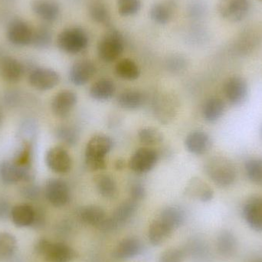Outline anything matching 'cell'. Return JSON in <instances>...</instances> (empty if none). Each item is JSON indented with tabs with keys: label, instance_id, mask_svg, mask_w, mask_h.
<instances>
[{
	"label": "cell",
	"instance_id": "cell-1",
	"mask_svg": "<svg viewBox=\"0 0 262 262\" xmlns=\"http://www.w3.org/2000/svg\"><path fill=\"white\" fill-rule=\"evenodd\" d=\"M113 147V140L108 136L98 134L88 142L85 149V164L91 171L105 169V157Z\"/></svg>",
	"mask_w": 262,
	"mask_h": 262
},
{
	"label": "cell",
	"instance_id": "cell-2",
	"mask_svg": "<svg viewBox=\"0 0 262 262\" xmlns=\"http://www.w3.org/2000/svg\"><path fill=\"white\" fill-rule=\"evenodd\" d=\"M205 171L209 178L219 187L232 186L236 180V169L233 163L223 157H213L205 164Z\"/></svg>",
	"mask_w": 262,
	"mask_h": 262
},
{
	"label": "cell",
	"instance_id": "cell-3",
	"mask_svg": "<svg viewBox=\"0 0 262 262\" xmlns=\"http://www.w3.org/2000/svg\"><path fill=\"white\" fill-rule=\"evenodd\" d=\"M35 252L46 262H72L78 256L76 251L66 243H54L46 238L36 242Z\"/></svg>",
	"mask_w": 262,
	"mask_h": 262
},
{
	"label": "cell",
	"instance_id": "cell-4",
	"mask_svg": "<svg viewBox=\"0 0 262 262\" xmlns=\"http://www.w3.org/2000/svg\"><path fill=\"white\" fill-rule=\"evenodd\" d=\"M89 45V36L84 29L73 27L64 29L57 38V46L63 52L78 54L84 51Z\"/></svg>",
	"mask_w": 262,
	"mask_h": 262
},
{
	"label": "cell",
	"instance_id": "cell-5",
	"mask_svg": "<svg viewBox=\"0 0 262 262\" xmlns=\"http://www.w3.org/2000/svg\"><path fill=\"white\" fill-rule=\"evenodd\" d=\"M122 35L117 30H111L100 40L98 45V56L104 62H113L124 52Z\"/></svg>",
	"mask_w": 262,
	"mask_h": 262
},
{
	"label": "cell",
	"instance_id": "cell-6",
	"mask_svg": "<svg viewBox=\"0 0 262 262\" xmlns=\"http://www.w3.org/2000/svg\"><path fill=\"white\" fill-rule=\"evenodd\" d=\"M34 178L32 168L24 167L12 161H4L0 164V180L6 185L20 182H30Z\"/></svg>",
	"mask_w": 262,
	"mask_h": 262
},
{
	"label": "cell",
	"instance_id": "cell-7",
	"mask_svg": "<svg viewBox=\"0 0 262 262\" xmlns=\"http://www.w3.org/2000/svg\"><path fill=\"white\" fill-rule=\"evenodd\" d=\"M45 195L48 201L56 208L66 206L70 200L69 185L60 179L48 180L45 188Z\"/></svg>",
	"mask_w": 262,
	"mask_h": 262
},
{
	"label": "cell",
	"instance_id": "cell-8",
	"mask_svg": "<svg viewBox=\"0 0 262 262\" xmlns=\"http://www.w3.org/2000/svg\"><path fill=\"white\" fill-rule=\"evenodd\" d=\"M136 210L137 202L132 200L124 202L115 209L112 216L107 217L99 229L105 232L115 230L119 226H123L129 221L135 213Z\"/></svg>",
	"mask_w": 262,
	"mask_h": 262
},
{
	"label": "cell",
	"instance_id": "cell-9",
	"mask_svg": "<svg viewBox=\"0 0 262 262\" xmlns=\"http://www.w3.org/2000/svg\"><path fill=\"white\" fill-rule=\"evenodd\" d=\"M29 82L36 90L49 91L59 84L60 75L49 68H36L29 74Z\"/></svg>",
	"mask_w": 262,
	"mask_h": 262
},
{
	"label": "cell",
	"instance_id": "cell-10",
	"mask_svg": "<svg viewBox=\"0 0 262 262\" xmlns=\"http://www.w3.org/2000/svg\"><path fill=\"white\" fill-rule=\"evenodd\" d=\"M48 167L58 174H66L72 169V160L68 151L62 146H57L48 150L46 156Z\"/></svg>",
	"mask_w": 262,
	"mask_h": 262
},
{
	"label": "cell",
	"instance_id": "cell-11",
	"mask_svg": "<svg viewBox=\"0 0 262 262\" xmlns=\"http://www.w3.org/2000/svg\"><path fill=\"white\" fill-rule=\"evenodd\" d=\"M33 29L24 20L15 18L12 20L8 26V39L15 46H29L32 44Z\"/></svg>",
	"mask_w": 262,
	"mask_h": 262
},
{
	"label": "cell",
	"instance_id": "cell-12",
	"mask_svg": "<svg viewBox=\"0 0 262 262\" xmlns=\"http://www.w3.org/2000/svg\"><path fill=\"white\" fill-rule=\"evenodd\" d=\"M218 10L220 15L228 21H241L249 10V0H220Z\"/></svg>",
	"mask_w": 262,
	"mask_h": 262
},
{
	"label": "cell",
	"instance_id": "cell-13",
	"mask_svg": "<svg viewBox=\"0 0 262 262\" xmlns=\"http://www.w3.org/2000/svg\"><path fill=\"white\" fill-rule=\"evenodd\" d=\"M159 156L154 149L142 147L137 149L130 158L129 166L137 173H146L154 169Z\"/></svg>",
	"mask_w": 262,
	"mask_h": 262
},
{
	"label": "cell",
	"instance_id": "cell-14",
	"mask_svg": "<svg viewBox=\"0 0 262 262\" xmlns=\"http://www.w3.org/2000/svg\"><path fill=\"white\" fill-rule=\"evenodd\" d=\"M225 96L230 104L239 105L246 101L249 93V87L244 78L239 76L229 78L223 87Z\"/></svg>",
	"mask_w": 262,
	"mask_h": 262
},
{
	"label": "cell",
	"instance_id": "cell-15",
	"mask_svg": "<svg viewBox=\"0 0 262 262\" xmlns=\"http://www.w3.org/2000/svg\"><path fill=\"white\" fill-rule=\"evenodd\" d=\"M78 97L72 91L64 90L58 92L52 101V113L57 118H66L72 113L76 105Z\"/></svg>",
	"mask_w": 262,
	"mask_h": 262
},
{
	"label": "cell",
	"instance_id": "cell-16",
	"mask_svg": "<svg viewBox=\"0 0 262 262\" xmlns=\"http://www.w3.org/2000/svg\"><path fill=\"white\" fill-rule=\"evenodd\" d=\"M243 215L248 226L257 232H262V198L249 199L244 207Z\"/></svg>",
	"mask_w": 262,
	"mask_h": 262
},
{
	"label": "cell",
	"instance_id": "cell-17",
	"mask_svg": "<svg viewBox=\"0 0 262 262\" xmlns=\"http://www.w3.org/2000/svg\"><path fill=\"white\" fill-rule=\"evenodd\" d=\"M143 251L142 242L135 237H128L121 240L114 249L113 257L117 260L131 259L141 255Z\"/></svg>",
	"mask_w": 262,
	"mask_h": 262
},
{
	"label": "cell",
	"instance_id": "cell-18",
	"mask_svg": "<svg viewBox=\"0 0 262 262\" xmlns=\"http://www.w3.org/2000/svg\"><path fill=\"white\" fill-rule=\"evenodd\" d=\"M96 72V68L89 60H81L73 64L69 74V79L77 86L87 84Z\"/></svg>",
	"mask_w": 262,
	"mask_h": 262
},
{
	"label": "cell",
	"instance_id": "cell-19",
	"mask_svg": "<svg viewBox=\"0 0 262 262\" xmlns=\"http://www.w3.org/2000/svg\"><path fill=\"white\" fill-rule=\"evenodd\" d=\"M185 146L191 154L194 155H203L210 149L212 140L209 134L204 131H192L186 137Z\"/></svg>",
	"mask_w": 262,
	"mask_h": 262
},
{
	"label": "cell",
	"instance_id": "cell-20",
	"mask_svg": "<svg viewBox=\"0 0 262 262\" xmlns=\"http://www.w3.org/2000/svg\"><path fill=\"white\" fill-rule=\"evenodd\" d=\"M24 67L18 60L12 57L0 58V76L9 83H17L23 78Z\"/></svg>",
	"mask_w": 262,
	"mask_h": 262
},
{
	"label": "cell",
	"instance_id": "cell-21",
	"mask_svg": "<svg viewBox=\"0 0 262 262\" xmlns=\"http://www.w3.org/2000/svg\"><path fill=\"white\" fill-rule=\"evenodd\" d=\"M32 9L37 16L46 23L55 21L59 16V6L55 0H34Z\"/></svg>",
	"mask_w": 262,
	"mask_h": 262
},
{
	"label": "cell",
	"instance_id": "cell-22",
	"mask_svg": "<svg viewBox=\"0 0 262 262\" xmlns=\"http://www.w3.org/2000/svg\"><path fill=\"white\" fill-rule=\"evenodd\" d=\"M35 215V207L29 204H19L12 208L10 218L16 227H32Z\"/></svg>",
	"mask_w": 262,
	"mask_h": 262
},
{
	"label": "cell",
	"instance_id": "cell-23",
	"mask_svg": "<svg viewBox=\"0 0 262 262\" xmlns=\"http://www.w3.org/2000/svg\"><path fill=\"white\" fill-rule=\"evenodd\" d=\"M173 231L163 223L161 220H154L148 230V238L150 244L154 246H160L166 243L171 236Z\"/></svg>",
	"mask_w": 262,
	"mask_h": 262
},
{
	"label": "cell",
	"instance_id": "cell-24",
	"mask_svg": "<svg viewBox=\"0 0 262 262\" xmlns=\"http://www.w3.org/2000/svg\"><path fill=\"white\" fill-rule=\"evenodd\" d=\"M186 194L207 203L213 198L214 192L207 183L200 178H193L189 182L186 187Z\"/></svg>",
	"mask_w": 262,
	"mask_h": 262
},
{
	"label": "cell",
	"instance_id": "cell-25",
	"mask_svg": "<svg viewBox=\"0 0 262 262\" xmlns=\"http://www.w3.org/2000/svg\"><path fill=\"white\" fill-rule=\"evenodd\" d=\"M116 92L113 81L107 78L98 80L90 89V95L93 99L104 101L111 99Z\"/></svg>",
	"mask_w": 262,
	"mask_h": 262
},
{
	"label": "cell",
	"instance_id": "cell-26",
	"mask_svg": "<svg viewBox=\"0 0 262 262\" xmlns=\"http://www.w3.org/2000/svg\"><path fill=\"white\" fill-rule=\"evenodd\" d=\"M80 218L85 224L100 228L107 219V215L102 208L95 205H91L81 209L80 212Z\"/></svg>",
	"mask_w": 262,
	"mask_h": 262
},
{
	"label": "cell",
	"instance_id": "cell-27",
	"mask_svg": "<svg viewBox=\"0 0 262 262\" xmlns=\"http://www.w3.org/2000/svg\"><path fill=\"white\" fill-rule=\"evenodd\" d=\"M158 219L172 231H175L184 223L185 212L177 206H169L162 211Z\"/></svg>",
	"mask_w": 262,
	"mask_h": 262
},
{
	"label": "cell",
	"instance_id": "cell-28",
	"mask_svg": "<svg viewBox=\"0 0 262 262\" xmlns=\"http://www.w3.org/2000/svg\"><path fill=\"white\" fill-rule=\"evenodd\" d=\"M225 109L226 106L223 100L219 98H209L203 105V118L208 122H215L223 117Z\"/></svg>",
	"mask_w": 262,
	"mask_h": 262
},
{
	"label": "cell",
	"instance_id": "cell-29",
	"mask_svg": "<svg viewBox=\"0 0 262 262\" xmlns=\"http://www.w3.org/2000/svg\"><path fill=\"white\" fill-rule=\"evenodd\" d=\"M97 190L105 199H114L118 195V185L115 180L107 174H100L95 178Z\"/></svg>",
	"mask_w": 262,
	"mask_h": 262
},
{
	"label": "cell",
	"instance_id": "cell-30",
	"mask_svg": "<svg viewBox=\"0 0 262 262\" xmlns=\"http://www.w3.org/2000/svg\"><path fill=\"white\" fill-rule=\"evenodd\" d=\"M173 10V5L170 3H156L151 7L149 15L151 19L157 24L164 25L170 21Z\"/></svg>",
	"mask_w": 262,
	"mask_h": 262
},
{
	"label": "cell",
	"instance_id": "cell-31",
	"mask_svg": "<svg viewBox=\"0 0 262 262\" xmlns=\"http://www.w3.org/2000/svg\"><path fill=\"white\" fill-rule=\"evenodd\" d=\"M236 238L229 231L220 232L217 238V249L220 255L224 257H231L237 250Z\"/></svg>",
	"mask_w": 262,
	"mask_h": 262
},
{
	"label": "cell",
	"instance_id": "cell-32",
	"mask_svg": "<svg viewBox=\"0 0 262 262\" xmlns=\"http://www.w3.org/2000/svg\"><path fill=\"white\" fill-rule=\"evenodd\" d=\"M115 72L120 78L129 81L137 79L140 75V68L135 61L130 58H124L118 61L115 67Z\"/></svg>",
	"mask_w": 262,
	"mask_h": 262
},
{
	"label": "cell",
	"instance_id": "cell-33",
	"mask_svg": "<svg viewBox=\"0 0 262 262\" xmlns=\"http://www.w3.org/2000/svg\"><path fill=\"white\" fill-rule=\"evenodd\" d=\"M143 95L140 92L134 90L125 91L118 97V103L123 108L127 110H136L143 105Z\"/></svg>",
	"mask_w": 262,
	"mask_h": 262
},
{
	"label": "cell",
	"instance_id": "cell-34",
	"mask_svg": "<svg viewBox=\"0 0 262 262\" xmlns=\"http://www.w3.org/2000/svg\"><path fill=\"white\" fill-rule=\"evenodd\" d=\"M52 41V32L50 28L46 25H41L33 29L32 46L37 49H46L49 47Z\"/></svg>",
	"mask_w": 262,
	"mask_h": 262
},
{
	"label": "cell",
	"instance_id": "cell-35",
	"mask_svg": "<svg viewBox=\"0 0 262 262\" xmlns=\"http://www.w3.org/2000/svg\"><path fill=\"white\" fill-rule=\"evenodd\" d=\"M16 238L9 232H0V260L12 257L16 250Z\"/></svg>",
	"mask_w": 262,
	"mask_h": 262
},
{
	"label": "cell",
	"instance_id": "cell-36",
	"mask_svg": "<svg viewBox=\"0 0 262 262\" xmlns=\"http://www.w3.org/2000/svg\"><path fill=\"white\" fill-rule=\"evenodd\" d=\"M138 138L140 143L146 146H154L160 144L163 141V134L161 131L154 127H144L138 133Z\"/></svg>",
	"mask_w": 262,
	"mask_h": 262
},
{
	"label": "cell",
	"instance_id": "cell-37",
	"mask_svg": "<svg viewBox=\"0 0 262 262\" xmlns=\"http://www.w3.org/2000/svg\"><path fill=\"white\" fill-rule=\"evenodd\" d=\"M246 172L252 183L262 185V158H252L247 160Z\"/></svg>",
	"mask_w": 262,
	"mask_h": 262
},
{
	"label": "cell",
	"instance_id": "cell-38",
	"mask_svg": "<svg viewBox=\"0 0 262 262\" xmlns=\"http://www.w3.org/2000/svg\"><path fill=\"white\" fill-rule=\"evenodd\" d=\"M89 13H90L91 18L95 23L108 24L110 21V14L107 7L100 2H95L91 5L89 8Z\"/></svg>",
	"mask_w": 262,
	"mask_h": 262
},
{
	"label": "cell",
	"instance_id": "cell-39",
	"mask_svg": "<svg viewBox=\"0 0 262 262\" xmlns=\"http://www.w3.org/2000/svg\"><path fill=\"white\" fill-rule=\"evenodd\" d=\"M173 100L170 98H162L158 101V104L155 107L156 113L158 115L160 120H169L173 117L175 112V103L172 102Z\"/></svg>",
	"mask_w": 262,
	"mask_h": 262
},
{
	"label": "cell",
	"instance_id": "cell-40",
	"mask_svg": "<svg viewBox=\"0 0 262 262\" xmlns=\"http://www.w3.org/2000/svg\"><path fill=\"white\" fill-rule=\"evenodd\" d=\"M56 135L58 139L68 146H74L78 142V131L74 127H69V126H60L57 129Z\"/></svg>",
	"mask_w": 262,
	"mask_h": 262
},
{
	"label": "cell",
	"instance_id": "cell-41",
	"mask_svg": "<svg viewBox=\"0 0 262 262\" xmlns=\"http://www.w3.org/2000/svg\"><path fill=\"white\" fill-rule=\"evenodd\" d=\"M13 161L24 167L32 168V149L29 142H24L15 155Z\"/></svg>",
	"mask_w": 262,
	"mask_h": 262
},
{
	"label": "cell",
	"instance_id": "cell-42",
	"mask_svg": "<svg viewBox=\"0 0 262 262\" xmlns=\"http://www.w3.org/2000/svg\"><path fill=\"white\" fill-rule=\"evenodd\" d=\"M141 9L140 0H118V9L122 16L135 15Z\"/></svg>",
	"mask_w": 262,
	"mask_h": 262
},
{
	"label": "cell",
	"instance_id": "cell-43",
	"mask_svg": "<svg viewBox=\"0 0 262 262\" xmlns=\"http://www.w3.org/2000/svg\"><path fill=\"white\" fill-rule=\"evenodd\" d=\"M184 259L185 254L183 251L177 248H171L160 255L158 262H183Z\"/></svg>",
	"mask_w": 262,
	"mask_h": 262
},
{
	"label": "cell",
	"instance_id": "cell-44",
	"mask_svg": "<svg viewBox=\"0 0 262 262\" xmlns=\"http://www.w3.org/2000/svg\"><path fill=\"white\" fill-rule=\"evenodd\" d=\"M40 188L36 185L29 184L27 186H23L21 189V194L26 200L35 201L38 200L40 196Z\"/></svg>",
	"mask_w": 262,
	"mask_h": 262
},
{
	"label": "cell",
	"instance_id": "cell-45",
	"mask_svg": "<svg viewBox=\"0 0 262 262\" xmlns=\"http://www.w3.org/2000/svg\"><path fill=\"white\" fill-rule=\"evenodd\" d=\"M130 200L135 202L140 201L146 195V190L144 186L140 183L132 184L130 188Z\"/></svg>",
	"mask_w": 262,
	"mask_h": 262
},
{
	"label": "cell",
	"instance_id": "cell-46",
	"mask_svg": "<svg viewBox=\"0 0 262 262\" xmlns=\"http://www.w3.org/2000/svg\"><path fill=\"white\" fill-rule=\"evenodd\" d=\"M46 214L44 211L41 210V209H35V220L32 227L35 229H42L46 225Z\"/></svg>",
	"mask_w": 262,
	"mask_h": 262
},
{
	"label": "cell",
	"instance_id": "cell-47",
	"mask_svg": "<svg viewBox=\"0 0 262 262\" xmlns=\"http://www.w3.org/2000/svg\"><path fill=\"white\" fill-rule=\"evenodd\" d=\"M12 208L9 203L4 200H0V220L4 221L10 217Z\"/></svg>",
	"mask_w": 262,
	"mask_h": 262
},
{
	"label": "cell",
	"instance_id": "cell-48",
	"mask_svg": "<svg viewBox=\"0 0 262 262\" xmlns=\"http://www.w3.org/2000/svg\"><path fill=\"white\" fill-rule=\"evenodd\" d=\"M115 169L117 170H122L124 169V166H125V163H124V160H121V159H119V160H117L115 162Z\"/></svg>",
	"mask_w": 262,
	"mask_h": 262
},
{
	"label": "cell",
	"instance_id": "cell-49",
	"mask_svg": "<svg viewBox=\"0 0 262 262\" xmlns=\"http://www.w3.org/2000/svg\"><path fill=\"white\" fill-rule=\"evenodd\" d=\"M3 123V115H2L1 112H0V125Z\"/></svg>",
	"mask_w": 262,
	"mask_h": 262
},
{
	"label": "cell",
	"instance_id": "cell-50",
	"mask_svg": "<svg viewBox=\"0 0 262 262\" xmlns=\"http://www.w3.org/2000/svg\"><path fill=\"white\" fill-rule=\"evenodd\" d=\"M253 262H262V259L256 260V261Z\"/></svg>",
	"mask_w": 262,
	"mask_h": 262
}]
</instances>
